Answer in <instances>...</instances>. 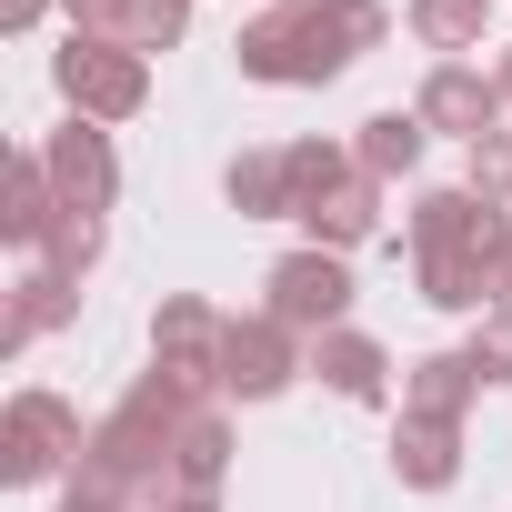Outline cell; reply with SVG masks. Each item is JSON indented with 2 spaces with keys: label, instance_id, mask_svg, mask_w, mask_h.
<instances>
[{
  "label": "cell",
  "instance_id": "obj_27",
  "mask_svg": "<svg viewBox=\"0 0 512 512\" xmlns=\"http://www.w3.org/2000/svg\"><path fill=\"white\" fill-rule=\"evenodd\" d=\"M492 81H502V111H512V51H502V61H492Z\"/></svg>",
  "mask_w": 512,
  "mask_h": 512
},
{
  "label": "cell",
  "instance_id": "obj_12",
  "mask_svg": "<svg viewBox=\"0 0 512 512\" xmlns=\"http://www.w3.org/2000/svg\"><path fill=\"white\" fill-rule=\"evenodd\" d=\"M312 372H322V392H342V402H392V352L372 342V332H322L312 342Z\"/></svg>",
  "mask_w": 512,
  "mask_h": 512
},
{
  "label": "cell",
  "instance_id": "obj_9",
  "mask_svg": "<svg viewBox=\"0 0 512 512\" xmlns=\"http://www.w3.org/2000/svg\"><path fill=\"white\" fill-rule=\"evenodd\" d=\"M61 211H71V201H61V181H51L41 151H11V161H0V241H11V251H41Z\"/></svg>",
  "mask_w": 512,
  "mask_h": 512
},
{
  "label": "cell",
  "instance_id": "obj_17",
  "mask_svg": "<svg viewBox=\"0 0 512 512\" xmlns=\"http://www.w3.org/2000/svg\"><path fill=\"white\" fill-rule=\"evenodd\" d=\"M422 141H432V131H422V111H372V121L352 131V161L392 191V181H412V171H422Z\"/></svg>",
  "mask_w": 512,
  "mask_h": 512
},
{
  "label": "cell",
  "instance_id": "obj_11",
  "mask_svg": "<svg viewBox=\"0 0 512 512\" xmlns=\"http://www.w3.org/2000/svg\"><path fill=\"white\" fill-rule=\"evenodd\" d=\"M61 322H81V282L51 272V262H31V272L11 282V312H0V352H31V342L61 332Z\"/></svg>",
  "mask_w": 512,
  "mask_h": 512
},
{
  "label": "cell",
  "instance_id": "obj_7",
  "mask_svg": "<svg viewBox=\"0 0 512 512\" xmlns=\"http://www.w3.org/2000/svg\"><path fill=\"white\" fill-rule=\"evenodd\" d=\"M41 161H51V181H61L71 211H111V201H121V161H111V131H101V121L71 111V121L41 141Z\"/></svg>",
  "mask_w": 512,
  "mask_h": 512
},
{
  "label": "cell",
  "instance_id": "obj_20",
  "mask_svg": "<svg viewBox=\"0 0 512 512\" xmlns=\"http://www.w3.org/2000/svg\"><path fill=\"white\" fill-rule=\"evenodd\" d=\"M181 31H191V0H121V11H111V41H121V51H141V61H151V51H171Z\"/></svg>",
  "mask_w": 512,
  "mask_h": 512
},
{
  "label": "cell",
  "instance_id": "obj_2",
  "mask_svg": "<svg viewBox=\"0 0 512 512\" xmlns=\"http://www.w3.org/2000/svg\"><path fill=\"white\" fill-rule=\"evenodd\" d=\"M81 452H91V432H81V412L61 392H11V402H0V482H11V492L71 472Z\"/></svg>",
  "mask_w": 512,
  "mask_h": 512
},
{
  "label": "cell",
  "instance_id": "obj_25",
  "mask_svg": "<svg viewBox=\"0 0 512 512\" xmlns=\"http://www.w3.org/2000/svg\"><path fill=\"white\" fill-rule=\"evenodd\" d=\"M61 11H71V41H111V11H121V0H61Z\"/></svg>",
  "mask_w": 512,
  "mask_h": 512
},
{
  "label": "cell",
  "instance_id": "obj_5",
  "mask_svg": "<svg viewBox=\"0 0 512 512\" xmlns=\"http://www.w3.org/2000/svg\"><path fill=\"white\" fill-rule=\"evenodd\" d=\"M51 81H61V101L81 111V121H131L141 101H151V61L141 51H121V41H71L61 61H51Z\"/></svg>",
  "mask_w": 512,
  "mask_h": 512
},
{
  "label": "cell",
  "instance_id": "obj_22",
  "mask_svg": "<svg viewBox=\"0 0 512 512\" xmlns=\"http://www.w3.org/2000/svg\"><path fill=\"white\" fill-rule=\"evenodd\" d=\"M231 472V402H201L181 422V482H221Z\"/></svg>",
  "mask_w": 512,
  "mask_h": 512
},
{
  "label": "cell",
  "instance_id": "obj_15",
  "mask_svg": "<svg viewBox=\"0 0 512 512\" xmlns=\"http://www.w3.org/2000/svg\"><path fill=\"white\" fill-rule=\"evenodd\" d=\"M221 191H231L241 221H302V201H292V161H282V151H231Z\"/></svg>",
  "mask_w": 512,
  "mask_h": 512
},
{
  "label": "cell",
  "instance_id": "obj_16",
  "mask_svg": "<svg viewBox=\"0 0 512 512\" xmlns=\"http://www.w3.org/2000/svg\"><path fill=\"white\" fill-rule=\"evenodd\" d=\"M482 221H492V201H482L472 181H462V191H422V201H412V262H422V251H472Z\"/></svg>",
  "mask_w": 512,
  "mask_h": 512
},
{
  "label": "cell",
  "instance_id": "obj_1",
  "mask_svg": "<svg viewBox=\"0 0 512 512\" xmlns=\"http://www.w3.org/2000/svg\"><path fill=\"white\" fill-rule=\"evenodd\" d=\"M382 31H392L382 0H272L231 51H241V81L322 91V81H342L362 51H382Z\"/></svg>",
  "mask_w": 512,
  "mask_h": 512
},
{
  "label": "cell",
  "instance_id": "obj_21",
  "mask_svg": "<svg viewBox=\"0 0 512 512\" xmlns=\"http://www.w3.org/2000/svg\"><path fill=\"white\" fill-rule=\"evenodd\" d=\"M282 161H292V201H302V211H312V201H332V191L362 171L342 141H282Z\"/></svg>",
  "mask_w": 512,
  "mask_h": 512
},
{
  "label": "cell",
  "instance_id": "obj_14",
  "mask_svg": "<svg viewBox=\"0 0 512 512\" xmlns=\"http://www.w3.org/2000/svg\"><path fill=\"white\" fill-rule=\"evenodd\" d=\"M412 272H422V302H432V312H472V322H482V312L502 302V272L482 262V251H422Z\"/></svg>",
  "mask_w": 512,
  "mask_h": 512
},
{
  "label": "cell",
  "instance_id": "obj_6",
  "mask_svg": "<svg viewBox=\"0 0 512 512\" xmlns=\"http://www.w3.org/2000/svg\"><path fill=\"white\" fill-rule=\"evenodd\" d=\"M412 111H422V131L482 141V131H502V81H492L482 61H432L422 91H412Z\"/></svg>",
  "mask_w": 512,
  "mask_h": 512
},
{
  "label": "cell",
  "instance_id": "obj_8",
  "mask_svg": "<svg viewBox=\"0 0 512 512\" xmlns=\"http://www.w3.org/2000/svg\"><path fill=\"white\" fill-rule=\"evenodd\" d=\"M221 332H231V312H211L201 292H161V312H151V362H161V372H191V382H221Z\"/></svg>",
  "mask_w": 512,
  "mask_h": 512
},
{
  "label": "cell",
  "instance_id": "obj_4",
  "mask_svg": "<svg viewBox=\"0 0 512 512\" xmlns=\"http://www.w3.org/2000/svg\"><path fill=\"white\" fill-rule=\"evenodd\" d=\"M262 292H272L262 312H272V322H292L302 342H322V332H342V322H352V272H342V251H322V241L282 251Z\"/></svg>",
  "mask_w": 512,
  "mask_h": 512
},
{
  "label": "cell",
  "instance_id": "obj_3",
  "mask_svg": "<svg viewBox=\"0 0 512 512\" xmlns=\"http://www.w3.org/2000/svg\"><path fill=\"white\" fill-rule=\"evenodd\" d=\"M302 372H312V342H302L292 322L231 312V332H221V402H272V392H292Z\"/></svg>",
  "mask_w": 512,
  "mask_h": 512
},
{
  "label": "cell",
  "instance_id": "obj_23",
  "mask_svg": "<svg viewBox=\"0 0 512 512\" xmlns=\"http://www.w3.org/2000/svg\"><path fill=\"white\" fill-rule=\"evenodd\" d=\"M31 262H51V272L91 282V262H101V211H61V221H51V241L31 251Z\"/></svg>",
  "mask_w": 512,
  "mask_h": 512
},
{
  "label": "cell",
  "instance_id": "obj_18",
  "mask_svg": "<svg viewBox=\"0 0 512 512\" xmlns=\"http://www.w3.org/2000/svg\"><path fill=\"white\" fill-rule=\"evenodd\" d=\"M302 231H312L322 251H352V241H372V231H382V181H372V171H352L332 201H312V211H302Z\"/></svg>",
  "mask_w": 512,
  "mask_h": 512
},
{
  "label": "cell",
  "instance_id": "obj_24",
  "mask_svg": "<svg viewBox=\"0 0 512 512\" xmlns=\"http://www.w3.org/2000/svg\"><path fill=\"white\" fill-rule=\"evenodd\" d=\"M472 191L512 211V131H482V141H472Z\"/></svg>",
  "mask_w": 512,
  "mask_h": 512
},
{
  "label": "cell",
  "instance_id": "obj_26",
  "mask_svg": "<svg viewBox=\"0 0 512 512\" xmlns=\"http://www.w3.org/2000/svg\"><path fill=\"white\" fill-rule=\"evenodd\" d=\"M41 11L51 0H0V31H41Z\"/></svg>",
  "mask_w": 512,
  "mask_h": 512
},
{
  "label": "cell",
  "instance_id": "obj_19",
  "mask_svg": "<svg viewBox=\"0 0 512 512\" xmlns=\"http://www.w3.org/2000/svg\"><path fill=\"white\" fill-rule=\"evenodd\" d=\"M482 31H492V0H412V41H422L432 61L482 51Z\"/></svg>",
  "mask_w": 512,
  "mask_h": 512
},
{
  "label": "cell",
  "instance_id": "obj_13",
  "mask_svg": "<svg viewBox=\"0 0 512 512\" xmlns=\"http://www.w3.org/2000/svg\"><path fill=\"white\" fill-rule=\"evenodd\" d=\"M392 472H402V492H452V482H462V422H412V412H402Z\"/></svg>",
  "mask_w": 512,
  "mask_h": 512
},
{
  "label": "cell",
  "instance_id": "obj_10",
  "mask_svg": "<svg viewBox=\"0 0 512 512\" xmlns=\"http://www.w3.org/2000/svg\"><path fill=\"white\" fill-rule=\"evenodd\" d=\"M482 392H492V382H482L472 342H462V352H422V362L402 372V412H412V422H462Z\"/></svg>",
  "mask_w": 512,
  "mask_h": 512
}]
</instances>
